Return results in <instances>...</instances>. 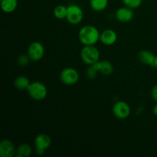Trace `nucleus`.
<instances>
[{"label":"nucleus","instance_id":"a211bd4d","mask_svg":"<svg viewBox=\"0 0 157 157\" xmlns=\"http://www.w3.org/2000/svg\"><path fill=\"white\" fill-rule=\"evenodd\" d=\"M67 7L63 6V5H59L57 6L54 9V15L58 19H64L67 17Z\"/></svg>","mask_w":157,"mask_h":157},{"label":"nucleus","instance_id":"1a4fd4ad","mask_svg":"<svg viewBox=\"0 0 157 157\" xmlns=\"http://www.w3.org/2000/svg\"><path fill=\"white\" fill-rule=\"evenodd\" d=\"M115 16L117 19L121 22H129L134 17V12H133V9L125 6V7L119 8L117 10Z\"/></svg>","mask_w":157,"mask_h":157},{"label":"nucleus","instance_id":"aec40b11","mask_svg":"<svg viewBox=\"0 0 157 157\" xmlns=\"http://www.w3.org/2000/svg\"><path fill=\"white\" fill-rule=\"evenodd\" d=\"M98 73H99L98 71L93 65H90L88 67V68L87 69L86 75H87V78L89 79H95L97 78V75H98Z\"/></svg>","mask_w":157,"mask_h":157},{"label":"nucleus","instance_id":"f03ea898","mask_svg":"<svg viewBox=\"0 0 157 157\" xmlns=\"http://www.w3.org/2000/svg\"><path fill=\"white\" fill-rule=\"evenodd\" d=\"M30 98L35 101H42L47 97L48 90L46 86L40 81L31 82L27 88Z\"/></svg>","mask_w":157,"mask_h":157},{"label":"nucleus","instance_id":"f3484780","mask_svg":"<svg viewBox=\"0 0 157 157\" xmlns=\"http://www.w3.org/2000/svg\"><path fill=\"white\" fill-rule=\"evenodd\" d=\"M30 81L29 78L25 76H19L15 78L14 85L18 90H27L28 87L30 84Z\"/></svg>","mask_w":157,"mask_h":157},{"label":"nucleus","instance_id":"9d476101","mask_svg":"<svg viewBox=\"0 0 157 157\" xmlns=\"http://www.w3.org/2000/svg\"><path fill=\"white\" fill-rule=\"evenodd\" d=\"M117 40V35L112 29H106L100 35V41L105 45H113Z\"/></svg>","mask_w":157,"mask_h":157},{"label":"nucleus","instance_id":"ddd939ff","mask_svg":"<svg viewBox=\"0 0 157 157\" xmlns=\"http://www.w3.org/2000/svg\"><path fill=\"white\" fill-rule=\"evenodd\" d=\"M139 59L140 61L144 64L147 65L151 66V67H154L155 62H156V56L153 55L151 52L147 50H143L139 52Z\"/></svg>","mask_w":157,"mask_h":157},{"label":"nucleus","instance_id":"b1692460","mask_svg":"<svg viewBox=\"0 0 157 157\" xmlns=\"http://www.w3.org/2000/svg\"><path fill=\"white\" fill-rule=\"evenodd\" d=\"M153 114L155 115V116L157 117V103H156V104H155L154 107H153Z\"/></svg>","mask_w":157,"mask_h":157},{"label":"nucleus","instance_id":"6ab92c4d","mask_svg":"<svg viewBox=\"0 0 157 157\" xmlns=\"http://www.w3.org/2000/svg\"><path fill=\"white\" fill-rule=\"evenodd\" d=\"M125 6L130 9H137L141 6L143 0H122Z\"/></svg>","mask_w":157,"mask_h":157},{"label":"nucleus","instance_id":"5701e85b","mask_svg":"<svg viewBox=\"0 0 157 157\" xmlns=\"http://www.w3.org/2000/svg\"><path fill=\"white\" fill-rule=\"evenodd\" d=\"M44 152H45V150H41V149H38V148H35V153H36V154L42 155V154H44Z\"/></svg>","mask_w":157,"mask_h":157},{"label":"nucleus","instance_id":"412c9836","mask_svg":"<svg viewBox=\"0 0 157 157\" xmlns=\"http://www.w3.org/2000/svg\"><path fill=\"white\" fill-rule=\"evenodd\" d=\"M29 60L31 59L30 58H29V55H21L18 58V64H19L20 66H26L29 64Z\"/></svg>","mask_w":157,"mask_h":157},{"label":"nucleus","instance_id":"20e7f679","mask_svg":"<svg viewBox=\"0 0 157 157\" xmlns=\"http://www.w3.org/2000/svg\"><path fill=\"white\" fill-rule=\"evenodd\" d=\"M61 82L67 86L75 85L80 79V75L76 69L73 67H66L60 74Z\"/></svg>","mask_w":157,"mask_h":157},{"label":"nucleus","instance_id":"7ed1b4c3","mask_svg":"<svg viewBox=\"0 0 157 157\" xmlns=\"http://www.w3.org/2000/svg\"><path fill=\"white\" fill-rule=\"evenodd\" d=\"M81 58L86 64L92 65L99 61L100 52L94 45H84L81 49Z\"/></svg>","mask_w":157,"mask_h":157},{"label":"nucleus","instance_id":"a878e982","mask_svg":"<svg viewBox=\"0 0 157 157\" xmlns=\"http://www.w3.org/2000/svg\"><path fill=\"white\" fill-rule=\"evenodd\" d=\"M0 1H1V0H0Z\"/></svg>","mask_w":157,"mask_h":157},{"label":"nucleus","instance_id":"39448f33","mask_svg":"<svg viewBox=\"0 0 157 157\" xmlns=\"http://www.w3.org/2000/svg\"><path fill=\"white\" fill-rule=\"evenodd\" d=\"M84 18V12L79 6L75 4L67 6V12L66 19L70 24L78 25L81 22Z\"/></svg>","mask_w":157,"mask_h":157},{"label":"nucleus","instance_id":"dca6fc26","mask_svg":"<svg viewBox=\"0 0 157 157\" xmlns=\"http://www.w3.org/2000/svg\"><path fill=\"white\" fill-rule=\"evenodd\" d=\"M108 6V0H90V6L95 12H103Z\"/></svg>","mask_w":157,"mask_h":157},{"label":"nucleus","instance_id":"9b49d317","mask_svg":"<svg viewBox=\"0 0 157 157\" xmlns=\"http://www.w3.org/2000/svg\"><path fill=\"white\" fill-rule=\"evenodd\" d=\"M98 72L104 75H110L113 73V64L108 61H98L95 62L94 64H92Z\"/></svg>","mask_w":157,"mask_h":157},{"label":"nucleus","instance_id":"0eeeda50","mask_svg":"<svg viewBox=\"0 0 157 157\" xmlns=\"http://www.w3.org/2000/svg\"><path fill=\"white\" fill-rule=\"evenodd\" d=\"M113 113L118 119H126L130 114V107L125 101H117L113 106Z\"/></svg>","mask_w":157,"mask_h":157},{"label":"nucleus","instance_id":"6e6552de","mask_svg":"<svg viewBox=\"0 0 157 157\" xmlns=\"http://www.w3.org/2000/svg\"><path fill=\"white\" fill-rule=\"evenodd\" d=\"M16 148L13 143L9 140H3L0 143V156L1 157H12L15 156Z\"/></svg>","mask_w":157,"mask_h":157},{"label":"nucleus","instance_id":"f257e3e1","mask_svg":"<svg viewBox=\"0 0 157 157\" xmlns=\"http://www.w3.org/2000/svg\"><path fill=\"white\" fill-rule=\"evenodd\" d=\"M100 35L101 33L95 26L88 25L80 29L78 38L84 45H94L100 41Z\"/></svg>","mask_w":157,"mask_h":157},{"label":"nucleus","instance_id":"423d86ee","mask_svg":"<svg viewBox=\"0 0 157 157\" xmlns=\"http://www.w3.org/2000/svg\"><path fill=\"white\" fill-rule=\"evenodd\" d=\"M44 45L39 41H33L28 48V55L33 61H38L44 57Z\"/></svg>","mask_w":157,"mask_h":157},{"label":"nucleus","instance_id":"4be33fe9","mask_svg":"<svg viewBox=\"0 0 157 157\" xmlns=\"http://www.w3.org/2000/svg\"><path fill=\"white\" fill-rule=\"evenodd\" d=\"M151 96H152V98H153V99L157 103V84H156L155 86H153V87L152 88Z\"/></svg>","mask_w":157,"mask_h":157},{"label":"nucleus","instance_id":"393cba45","mask_svg":"<svg viewBox=\"0 0 157 157\" xmlns=\"http://www.w3.org/2000/svg\"><path fill=\"white\" fill-rule=\"evenodd\" d=\"M154 67H156L157 69V57H156V62H155V65H154Z\"/></svg>","mask_w":157,"mask_h":157},{"label":"nucleus","instance_id":"4468645a","mask_svg":"<svg viewBox=\"0 0 157 157\" xmlns=\"http://www.w3.org/2000/svg\"><path fill=\"white\" fill-rule=\"evenodd\" d=\"M1 9L6 13H12L18 6V0H1Z\"/></svg>","mask_w":157,"mask_h":157},{"label":"nucleus","instance_id":"f8f14e48","mask_svg":"<svg viewBox=\"0 0 157 157\" xmlns=\"http://www.w3.org/2000/svg\"><path fill=\"white\" fill-rule=\"evenodd\" d=\"M51 144H52L51 137L45 133H40L35 139V148L46 150L48 148H49Z\"/></svg>","mask_w":157,"mask_h":157},{"label":"nucleus","instance_id":"2eb2a0df","mask_svg":"<svg viewBox=\"0 0 157 157\" xmlns=\"http://www.w3.org/2000/svg\"><path fill=\"white\" fill-rule=\"evenodd\" d=\"M32 148L29 144L23 143L16 148L15 156L18 157H29L32 154Z\"/></svg>","mask_w":157,"mask_h":157}]
</instances>
